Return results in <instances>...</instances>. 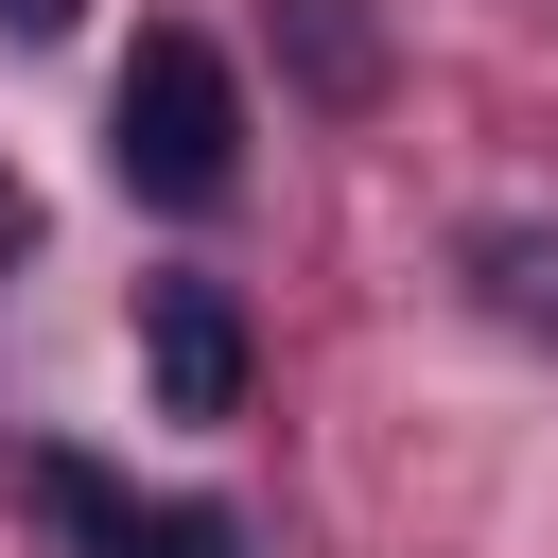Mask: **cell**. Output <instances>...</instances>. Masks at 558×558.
Masks as SVG:
<instances>
[{"instance_id":"cell-5","label":"cell","mask_w":558,"mask_h":558,"mask_svg":"<svg viewBox=\"0 0 558 558\" xmlns=\"http://www.w3.org/2000/svg\"><path fill=\"white\" fill-rule=\"evenodd\" d=\"M0 35H70V0H0Z\"/></svg>"},{"instance_id":"cell-2","label":"cell","mask_w":558,"mask_h":558,"mask_svg":"<svg viewBox=\"0 0 558 558\" xmlns=\"http://www.w3.org/2000/svg\"><path fill=\"white\" fill-rule=\"evenodd\" d=\"M140 366H157V418H227L244 401V314L209 279H140Z\"/></svg>"},{"instance_id":"cell-1","label":"cell","mask_w":558,"mask_h":558,"mask_svg":"<svg viewBox=\"0 0 558 558\" xmlns=\"http://www.w3.org/2000/svg\"><path fill=\"white\" fill-rule=\"evenodd\" d=\"M105 157H122L140 209H227L244 192V87H227V52L209 35H140L122 87H105Z\"/></svg>"},{"instance_id":"cell-4","label":"cell","mask_w":558,"mask_h":558,"mask_svg":"<svg viewBox=\"0 0 558 558\" xmlns=\"http://www.w3.org/2000/svg\"><path fill=\"white\" fill-rule=\"evenodd\" d=\"M471 296H488V331L558 349V227H471Z\"/></svg>"},{"instance_id":"cell-3","label":"cell","mask_w":558,"mask_h":558,"mask_svg":"<svg viewBox=\"0 0 558 558\" xmlns=\"http://www.w3.org/2000/svg\"><path fill=\"white\" fill-rule=\"evenodd\" d=\"M35 488H52V523H70L87 558H244V541H227V506H140V488H105L87 453H52Z\"/></svg>"},{"instance_id":"cell-6","label":"cell","mask_w":558,"mask_h":558,"mask_svg":"<svg viewBox=\"0 0 558 558\" xmlns=\"http://www.w3.org/2000/svg\"><path fill=\"white\" fill-rule=\"evenodd\" d=\"M0 244H17V192H0Z\"/></svg>"}]
</instances>
